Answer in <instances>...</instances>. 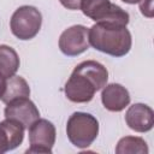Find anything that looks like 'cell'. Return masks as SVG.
<instances>
[{"label": "cell", "instance_id": "9a60e30c", "mask_svg": "<svg viewBox=\"0 0 154 154\" xmlns=\"http://www.w3.org/2000/svg\"><path fill=\"white\" fill-rule=\"evenodd\" d=\"M140 11L147 18H153L154 8H153V0H141L140 2Z\"/></svg>", "mask_w": 154, "mask_h": 154}, {"label": "cell", "instance_id": "ac0fdd59", "mask_svg": "<svg viewBox=\"0 0 154 154\" xmlns=\"http://www.w3.org/2000/svg\"><path fill=\"white\" fill-rule=\"evenodd\" d=\"M123 2L125 4H130V5H135V4H138L141 0H122Z\"/></svg>", "mask_w": 154, "mask_h": 154}, {"label": "cell", "instance_id": "e0dca14e", "mask_svg": "<svg viewBox=\"0 0 154 154\" xmlns=\"http://www.w3.org/2000/svg\"><path fill=\"white\" fill-rule=\"evenodd\" d=\"M6 79H7V78H5L4 76H1V75H0V100H1V97H2V95H4V93H5V88H6Z\"/></svg>", "mask_w": 154, "mask_h": 154}, {"label": "cell", "instance_id": "277c9868", "mask_svg": "<svg viewBox=\"0 0 154 154\" xmlns=\"http://www.w3.org/2000/svg\"><path fill=\"white\" fill-rule=\"evenodd\" d=\"M79 10L96 23L101 22L126 26L130 20L129 13L109 0H82Z\"/></svg>", "mask_w": 154, "mask_h": 154}, {"label": "cell", "instance_id": "52a82bcc", "mask_svg": "<svg viewBox=\"0 0 154 154\" xmlns=\"http://www.w3.org/2000/svg\"><path fill=\"white\" fill-rule=\"evenodd\" d=\"M88 31L89 29L81 24L65 29L59 37V48L61 53L67 57H76L85 52L89 48Z\"/></svg>", "mask_w": 154, "mask_h": 154}, {"label": "cell", "instance_id": "30bf717a", "mask_svg": "<svg viewBox=\"0 0 154 154\" xmlns=\"http://www.w3.org/2000/svg\"><path fill=\"white\" fill-rule=\"evenodd\" d=\"M24 126L13 119L0 122V154L17 148L24 140Z\"/></svg>", "mask_w": 154, "mask_h": 154}, {"label": "cell", "instance_id": "6da1fadb", "mask_svg": "<svg viewBox=\"0 0 154 154\" xmlns=\"http://www.w3.org/2000/svg\"><path fill=\"white\" fill-rule=\"evenodd\" d=\"M108 81L107 69L99 61L85 60L79 63L65 83L66 97L76 103H85L93 100L96 91L101 90Z\"/></svg>", "mask_w": 154, "mask_h": 154}, {"label": "cell", "instance_id": "2e32d148", "mask_svg": "<svg viewBox=\"0 0 154 154\" xmlns=\"http://www.w3.org/2000/svg\"><path fill=\"white\" fill-rule=\"evenodd\" d=\"M59 1L67 10H79L82 0H59Z\"/></svg>", "mask_w": 154, "mask_h": 154}, {"label": "cell", "instance_id": "7a4b0ae2", "mask_svg": "<svg viewBox=\"0 0 154 154\" xmlns=\"http://www.w3.org/2000/svg\"><path fill=\"white\" fill-rule=\"evenodd\" d=\"M89 45L96 51L119 58L126 55L132 45L130 31L124 25L95 23L88 31Z\"/></svg>", "mask_w": 154, "mask_h": 154}, {"label": "cell", "instance_id": "7c38bea8", "mask_svg": "<svg viewBox=\"0 0 154 154\" xmlns=\"http://www.w3.org/2000/svg\"><path fill=\"white\" fill-rule=\"evenodd\" d=\"M29 95H30V88L28 82L23 77L14 75L6 79V88L1 97V101L4 103H7L18 97H29Z\"/></svg>", "mask_w": 154, "mask_h": 154}, {"label": "cell", "instance_id": "5bb4252c", "mask_svg": "<svg viewBox=\"0 0 154 154\" xmlns=\"http://www.w3.org/2000/svg\"><path fill=\"white\" fill-rule=\"evenodd\" d=\"M147 142L142 137L125 136L120 138L116 147L117 154H148Z\"/></svg>", "mask_w": 154, "mask_h": 154}, {"label": "cell", "instance_id": "4fadbf2b", "mask_svg": "<svg viewBox=\"0 0 154 154\" xmlns=\"http://www.w3.org/2000/svg\"><path fill=\"white\" fill-rule=\"evenodd\" d=\"M19 64L20 61L17 52L7 45H0V75L5 78L14 76Z\"/></svg>", "mask_w": 154, "mask_h": 154}, {"label": "cell", "instance_id": "8fae6325", "mask_svg": "<svg viewBox=\"0 0 154 154\" xmlns=\"http://www.w3.org/2000/svg\"><path fill=\"white\" fill-rule=\"evenodd\" d=\"M101 102L111 112H120L130 103V94L125 87L119 83L106 84L102 88Z\"/></svg>", "mask_w": 154, "mask_h": 154}, {"label": "cell", "instance_id": "3957f363", "mask_svg": "<svg viewBox=\"0 0 154 154\" xmlns=\"http://www.w3.org/2000/svg\"><path fill=\"white\" fill-rule=\"evenodd\" d=\"M66 135L75 147L87 148L99 135V122L90 113L75 112L67 119Z\"/></svg>", "mask_w": 154, "mask_h": 154}, {"label": "cell", "instance_id": "5b68a950", "mask_svg": "<svg viewBox=\"0 0 154 154\" xmlns=\"http://www.w3.org/2000/svg\"><path fill=\"white\" fill-rule=\"evenodd\" d=\"M41 24H42L41 12L36 7L29 5L18 7L13 12L10 20V28L12 34L17 38L23 41L34 38L38 34L41 29Z\"/></svg>", "mask_w": 154, "mask_h": 154}, {"label": "cell", "instance_id": "ba28073f", "mask_svg": "<svg viewBox=\"0 0 154 154\" xmlns=\"http://www.w3.org/2000/svg\"><path fill=\"white\" fill-rule=\"evenodd\" d=\"M4 114L5 118L17 120L26 129L40 118L38 108L29 97H18L7 102Z\"/></svg>", "mask_w": 154, "mask_h": 154}, {"label": "cell", "instance_id": "8992f818", "mask_svg": "<svg viewBox=\"0 0 154 154\" xmlns=\"http://www.w3.org/2000/svg\"><path fill=\"white\" fill-rule=\"evenodd\" d=\"M55 126L47 119L38 118L29 126V143L30 147L26 153H43L51 154L55 143Z\"/></svg>", "mask_w": 154, "mask_h": 154}, {"label": "cell", "instance_id": "9c48e42d", "mask_svg": "<svg viewBox=\"0 0 154 154\" xmlns=\"http://www.w3.org/2000/svg\"><path fill=\"white\" fill-rule=\"evenodd\" d=\"M126 125L136 132H147L153 129L154 112L144 103H134L125 113Z\"/></svg>", "mask_w": 154, "mask_h": 154}]
</instances>
